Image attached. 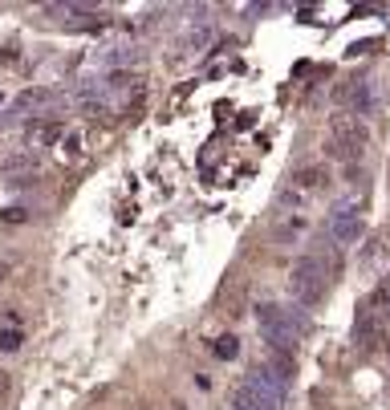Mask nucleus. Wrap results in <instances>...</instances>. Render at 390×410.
Masks as SVG:
<instances>
[{
	"mask_svg": "<svg viewBox=\"0 0 390 410\" xmlns=\"http://www.w3.org/2000/svg\"><path fill=\"white\" fill-rule=\"evenodd\" d=\"M325 289H329V272L321 268V260L317 256H301V260L292 264L289 272V293L297 305H317L325 296Z\"/></svg>",
	"mask_w": 390,
	"mask_h": 410,
	"instance_id": "nucleus-2",
	"label": "nucleus"
},
{
	"mask_svg": "<svg viewBox=\"0 0 390 410\" xmlns=\"http://www.w3.org/2000/svg\"><path fill=\"white\" fill-rule=\"evenodd\" d=\"M211 354H215V358H236V354H240V342H236L232 333H224V337L211 342Z\"/></svg>",
	"mask_w": 390,
	"mask_h": 410,
	"instance_id": "nucleus-12",
	"label": "nucleus"
},
{
	"mask_svg": "<svg viewBox=\"0 0 390 410\" xmlns=\"http://www.w3.org/2000/svg\"><path fill=\"white\" fill-rule=\"evenodd\" d=\"M280 402H285V398L268 394L264 386L248 382V378H244L240 386L232 390V410H280Z\"/></svg>",
	"mask_w": 390,
	"mask_h": 410,
	"instance_id": "nucleus-5",
	"label": "nucleus"
},
{
	"mask_svg": "<svg viewBox=\"0 0 390 410\" xmlns=\"http://www.w3.org/2000/svg\"><path fill=\"white\" fill-rule=\"evenodd\" d=\"M8 272H13V264H0V284L8 280Z\"/></svg>",
	"mask_w": 390,
	"mask_h": 410,
	"instance_id": "nucleus-21",
	"label": "nucleus"
},
{
	"mask_svg": "<svg viewBox=\"0 0 390 410\" xmlns=\"http://www.w3.org/2000/svg\"><path fill=\"white\" fill-rule=\"evenodd\" d=\"M329 138H338V143H350V147L366 150V147H370V126H366L358 114L341 110V114L329 118Z\"/></svg>",
	"mask_w": 390,
	"mask_h": 410,
	"instance_id": "nucleus-4",
	"label": "nucleus"
},
{
	"mask_svg": "<svg viewBox=\"0 0 390 410\" xmlns=\"http://www.w3.org/2000/svg\"><path fill=\"white\" fill-rule=\"evenodd\" d=\"M65 138V122L61 118H41V122H32L29 126V143L32 147H53V143H61Z\"/></svg>",
	"mask_w": 390,
	"mask_h": 410,
	"instance_id": "nucleus-8",
	"label": "nucleus"
},
{
	"mask_svg": "<svg viewBox=\"0 0 390 410\" xmlns=\"http://www.w3.org/2000/svg\"><path fill=\"white\" fill-rule=\"evenodd\" d=\"M362 231H366V224H362V212H358V203H338L333 212H329V219H325V236H329V244H358L362 240Z\"/></svg>",
	"mask_w": 390,
	"mask_h": 410,
	"instance_id": "nucleus-3",
	"label": "nucleus"
},
{
	"mask_svg": "<svg viewBox=\"0 0 390 410\" xmlns=\"http://www.w3.org/2000/svg\"><path fill=\"white\" fill-rule=\"evenodd\" d=\"M20 342H25V333H20V329H0V349H4V354H13V349H20Z\"/></svg>",
	"mask_w": 390,
	"mask_h": 410,
	"instance_id": "nucleus-16",
	"label": "nucleus"
},
{
	"mask_svg": "<svg viewBox=\"0 0 390 410\" xmlns=\"http://www.w3.org/2000/svg\"><path fill=\"white\" fill-rule=\"evenodd\" d=\"M333 102H338V106H350V114H366V110L374 106L370 82H366V78H350V82H338V85H333Z\"/></svg>",
	"mask_w": 390,
	"mask_h": 410,
	"instance_id": "nucleus-6",
	"label": "nucleus"
},
{
	"mask_svg": "<svg viewBox=\"0 0 390 410\" xmlns=\"http://www.w3.org/2000/svg\"><path fill=\"white\" fill-rule=\"evenodd\" d=\"M386 358H390V342H386Z\"/></svg>",
	"mask_w": 390,
	"mask_h": 410,
	"instance_id": "nucleus-22",
	"label": "nucleus"
},
{
	"mask_svg": "<svg viewBox=\"0 0 390 410\" xmlns=\"http://www.w3.org/2000/svg\"><path fill=\"white\" fill-rule=\"evenodd\" d=\"M4 167L8 171H20V167H37V159L32 155H13V159H4Z\"/></svg>",
	"mask_w": 390,
	"mask_h": 410,
	"instance_id": "nucleus-18",
	"label": "nucleus"
},
{
	"mask_svg": "<svg viewBox=\"0 0 390 410\" xmlns=\"http://www.w3.org/2000/svg\"><path fill=\"white\" fill-rule=\"evenodd\" d=\"M65 102L61 90H49V85H32L25 94H16V110H32V114H45V110H57Z\"/></svg>",
	"mask_w": 390,
	"mask_h": 410,
	"instance_id": "nucleus-7",
	"label": "nucleus"
},
{
	"mask_svg": "<svg viewBox=\"0 0 390 410\" xmlns=\"http://www.w3.org/2000/svg\"><path fill=\"white\" fill-rule=\"evenodd\" d=\"M8 390H13V378H8V374H4V370H0V398H4V394H8Z\"/></svg>",
	"mask_w": 390,
	"mask_h": 410,
	"instance_id": "nucleus-19",
	"label": "nucleus"
},
{
	"mask_svg": "<svg viewBox=\"0 0 390 410\" xmlns=\"http://www.w3.org/2000/svg\"><path fill=\"white\" fill-rule=\"evenodd\" d=\"M4 219H8V224H20V219H25V212H20V207H13V212H4Z\"/></svg>",
	"mask_w": 390,
	"mask_h": 410,
	"instance_id": "nucleus-20",
	"label": "nucleus"
},
{
	"mask_svg": "<svg viewBox=\"0 0 390 410\" xmlns=\"http://www.w3.org/2000/svg\"><path fill=\"white\" fill-rule=\"evenodd\" d=\"M208 41H211V29L208 25H199V29H191V33L183 37V49H203Z\"/></svg>",
	"mask_w": 390,
	"mask_h": 410,
	"instance_id": "nucleus-13",
	"label": "nucleus"
},
{
	"mask_svg": "<svg viewBox=\"0 0 390 410\" xmlns=\"http://www.w3.org/2000/svg\"><path fill=\"white\" fill-rule=\"evenodd\" d=\"M370 305H374V309H390V272H386L382 280H378V289H374Z\"/></svg>",
	"mask_w": 390,
	"mask_h": 410,
	"instance_id": "nucleus-14",
	"label": "nucleus"
},
{
	"mask_svg": "<svg viewBox=\"0 0 390 410\" xmlns=\"http://www.w3.org/2000/svg\"><path fill=\"white\" fill-rule=\"evenodd\" d=\"M81 131H65V138H61V150H65V159H78L81 155Z\"/></svg>",
	"mask_w": 390,
	"mask_h": 410,
	"instance_id": "nucleus-15",
	"label": "nucleus"
},
{
	"mask_svg": "<svg viewBox=\"0 0 390 410\" xmlns=\"http://www.w3.org/2000/svg\"><path fill=\"white\" fill-rule=\"evenodd\" d=\"M256 329L260 337L268 342V349H280V354H292L297 342L309 333V317L297 309H285V305H260L256 309Z\"/></svg>",
	"mask_w": 390,
	"mask_h": 410,
	"instance_id": "nucleus-1",
	"label": "nucleus"
},
{
	"mask_svg": "<svg viewBox=\"0 0 390 410\" xmlns=\"http://www.w3.org/2000/svg\"><path fill=\"white\" fill-rule=\"evenodd\" d=\"M366 150H358V147H350V143H338V138H325V159H338V163H350L354 167L358 159H362Z\"/></svg>",
	"mask_w": 390,
	"mask_h": 410,
	"instance_id": "nucleus-10",
	"label": "nucleus"
},
{
	"mask_svg": "<svg viewBox=\"0 0 390 410\" xmlns=\"http://www.w3.org/2000/svg\"><path fill=\"white\" fill-rule=\"evenodd\" d=\"M292 187H297L301 195H309V191H325V187H329V167H321V163L301 167V171L292 175Z\"/></svg>",
	"mask_w": 390,
	"mask_h": 410,
	"instance_id": "nucleus-9",
	"label": "nucleus"
},
{
	"mask_svg": "<svg viewBox=\"0 0 390 410\" xmlns=\"http://www.w3.org/2000/svg\"><path fill=\"white\" fill-rule=\"evenodd\" d=\"M301 228H305V219H289V224H280V228H276V240H289V236H297Z\"/></svg>",
	"mask_w": 390,
	"mask_h": 410,
	"instance_id": "nucleus-17",
	"label": "nucleus"
},
{
	"mask_svg": "<svg viewBox=\"0 0 390 410\" xmlns=\"http://www.w3.org/2000/svg\"><path fill=\"white\" fill-rule=\"evenodd\" d=\"M244 293H248V284L240 277L232 280V289H224V313L228 317H240L244 313Z\"/></svg>",
	"mask_w": 390,
	"mask_h": 410,
	"instance_id": "nucleus-11",
	"label": "nucleus"
}]
</instances>
